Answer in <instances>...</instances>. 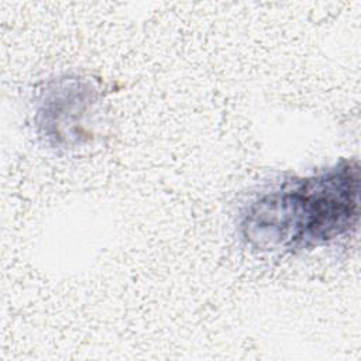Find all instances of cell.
Masks as SVG:
<instances>
[{"instance_id":"7a4b0ae2","label":"cell","mask_w":361,"mask_h":361,"mask_svg":"<svg viewBox=\"0 0 361 361\" xmlns=\"http://www.w3.org/2000/svg\"><path fill=\"white\" fill-rule=\"evenodd\" d=\"M96 92L78 76L58 78L41 92L35 110L39 137L52 148L73 149L90 140Z\"/></svg>"},{"instance_id":"6da1fadb","label":"cell","mask_w":361,"mask_h":361,"mask_svg":"<svg viewBox=\"0 0 361 361\" xmlns=\"http://www.w3.org/2000/svg\"><path fill=\"white\" fill-rule=\"evenodd\" d=\"M360 219V166L343 159L313 175L292 178L254 197L240 231L259 251L290 252L350 235Z\"/></svg>"}]
</instances>
